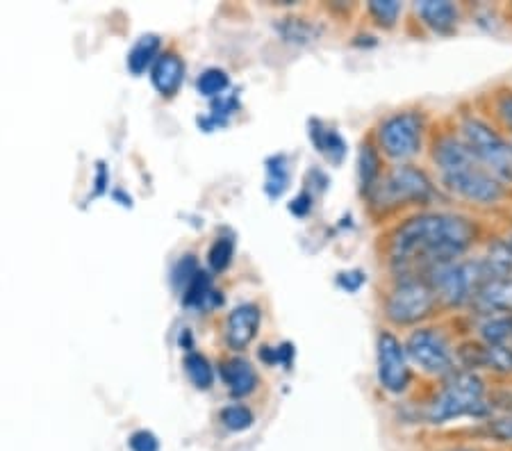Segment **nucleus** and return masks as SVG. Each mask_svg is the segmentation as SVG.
Returning a JSON list of instances; mask_svg holds the SVG:
<instances>
[{"label": "nucleus", "instance_id": "obj_33", "mask_svg": "<svg viewBox=\"0 0 512 451\" xmlns=\"http://www.w3.org/2000/svg\"><path fill=\"white\" fill-rule=\"evenodd\" d=\"M328 183H330V180H328V176H326L321 169H312L310 174H308V190H310L312 194H315L317 190L324 192Z\"/></svg>", "mask_w": 512, "mask_h": 451}, {"label": "nucleus", "instance_id": "obj_23", "mask_svg": "<svg viewBox=\"0 0 512 451\" xmlns=\"http://www.w3.org/2000/svg\"><path fill=\"white\" fill-rule=\"evenodd\" d=\"M365 12L376 28L392 30L399 26L403 5L396 3V0H371L365 5Z\"/></svg>", "mask_w": 512, "mask_h": 451}, {"label": "nucleus", "instance_id": "obj_34", "mask_svg": "<svg viewBox=\"0 0 512 451\" xmlns=\"http://www.w3.org/2000/svg\"><path fill=\"white\" fill-rule=\"evenodd\" d=\"M105 180H107V178H105V164H98V180H96V183H98V185H96V192H98V194H101V192L105 190Z\"/></svg>", "mask_w": 512, "mask_h": 451}, {"label": "nucleus", "instance_id": "obj_7", "mask_svg": "<svg viewBox=\"0 0 512 451\" xmlns=\"http://www.w3.org/2000/svg\"><path fill=\"white\" fill-rule=\"evenodd\" d=\"M442 313L440 299L428 283L426 276H401L392 278L383 297V317L387 328H412L424 326Z\"/></svg>", "mask_w": 512, "mask_h": 451}, {"label": "nucleus", "instance_id": "obj_30", "mask_svg": "<svg viewBox=\"0 0 512 451\" xmlns=\"http://www.w3.org/2000/svg\"><path fill=\"white\" fill-rule=\"evenodd\" d=\"M335 283H337V287H340V290L349 292V294H355L362 285L367 283V274L362 272V269H349V272L337 274Z\"/></svg>", "mask_w": 512, "mask_h": 451}, {"label": "nucleus", "instance_id": "obj_15", "mask_svg": "<svg viewBox=\"0 0 512 451\" xmlns=\"http://www.w3.org/2000/svg\"><path fill=\"white\" fill-rule=\"evenodd\" d=\"M219 374H221V379H224V383L228 385L230 395L237 399L253 395L255 388H258V383H260L255 367L244 358L226 360V363L219 367Z\"/></svg>", "mask_w": 512, "mask_h": 451}, {"label": "nucleus", "instance_id": "obj_22", "mask_svg": "<svg viewBox=\"0 0 512 451\" xmlns=\"http://www.w3.org/2000/svg\"><path fill=\"white\" fill-rule=\"evenodd\" d=\"M158 53H160V37L144 35L128 53V69L135 73V76H142V73L148 67H153L155 60H158Z\"/></svg>", "mask_w": 512, "mask_h": 451}, {"label": "nucleus", "instance_id": "obj_10", "mask_svg": "<svg viewBox=\"0 0 512 451\" xmlns=\"http://www.w3.org/2000/svg\"><path fill=\"white\" fill-rule=\"evenodd\" d=\"M376 379L381 390L394 397L406 395L415 379L403 340L387 326L376 333Z\"/></svg>", "mask_w": 512, "mask_h": 451}, {"label": "nucleus", "instance_id": "obj_24", "mask_svg": "<svg viewBox=\"0 0 512 451\" xmlns=\"http://www.w3.org/2000/svg\"><path fill=\"white\" fill-rule=\"evenodd\" d=\"M183 367H185L187 379L192 381L194 388H198V390H210L212 388L214 369L210 365V360L205 358L203 354H198V351H189V354L183 360Z\"/></svg>", "mask_w": 512, "mask_h": 451}, {"label": "nucleus", "instance_id": "obj_6", "mask_svg": "<svg viewBox=\"0 0 512 451\" xmlns=\"http://www.w3.org/2000/svg\"><path fill=\"white\" fill-rule=\"evenodd\" d=\"M431 130L433 126L428 112L419 105H408V108L392 110L378 119L369 137L385 160L406 164L417 160L428 149Z\"/></svg>", "mask_w": 512, "mask_h": 451}, {"label": "nucleus", "instance_id": "obj_18", "mask_svg": "<svg viewBox=\"0 0 512 451\" xmlns=\"http://www.w3.org/2000/svg\"><path fill=\"white\" fill-rule=\"evenodd\" d=\"M476 340L487 347L512 342V313L476 315Z\"/></svg>", "mask_w": 512, "mask_h": 451}, {"label": "nucleus", "instance_id": "obj_21", "mask_svg": "<svg viewBox=\"0 0 512 451\" xmlns=\"http://www.w3.org/2000/svg\"><path fill=\"white\" fill-rule=\"evenodd\" d=\"M289 178H292V171H289L287 155H271L267 160V185H264L269 199L276 201L289 190Z\"/></svg>", "mask_w": 512, "mask_h": 451}, {"label": "nucleus", "instance_id": "obj_35", "mask_svg": "<svg viewBox=\"0 0 512 451\" xmlns=\"http://www.w3.org/2000/svg\"><path fill=\"white\" fill-rule=\"evenodd\" d=\"M447 451H481V449H469V447H458V449H447Z\"/></svg>", "mask_w": 512, "mask_h": 451}, {"label": "nucleus", "instance_id": "obj_9", "mask_svg": "<svg viewBox=\"0 0 512 451\" xmlns=\"http://www.w3.org/2000/svg\"><path fill=\"white\" fill-rule=\"evenodd\" d=\"M403 347H406L412 369L431 379L442 381L444 376L458 369V347L453 344L447 328L435 324L412 328L403 340Z\"/></svg>", "mask_w": 512, "mask_h": 451}, {"label": "nucleus", "instance_id": "obj_19", "mask_svg": "<svg viewBox=\"0 0 512 451\" xmlns=\"http://www.w3.org/2000/svg\"><path fill=\"white\" fill-rule=\"evenodd\" d=\"M183 303L189 308H217L224 303V297L212 287V276L198 269L192 283L183 290Z\"/></svg>", "mask_w": 512, "mask_h": 451}, {"label": "nucleus", "instance_id": "obj_31", "mask_svg": "<svg viewBox=\"0 0 512 451\" xmlns=\"http://www.w3.org/2000/svg\"><path fill=\"white\" fill-rule=\"evenodd\" d=\"M312 208H315V194H312L308 187H305V190H301L299 194L294 196L292 199V203L287 205V210L292 212L294 217H299V219H305L312 212Z\"/></svg>", "mask_w": 512, "mask_h": 451}, {"label": "nucleus", "instance_id": "obj_14", "mask_svg": "<svg viewBox=\"0 0 512 451\" xmlns=\"http://www.w3.org/2000/svg\"><path fill=\"white\" fill-rule=\"evenodd\" d=\"M151 82L162 96H176L185 82V62L176 53H162L151 67Z\"/></svg>", "mask_w": 512, "mask_h": 451}, {"label": "nucleus", "instance_id": "obj_20", "mask_svg": "<svg viewBox=\"0 0 512 451\" xmlns=\"http://www.w3.org/2000/svg\"><path fill=\"white\" fill-rule=\"evenodd\" d=\"M280 37L294 46H308L324 35V28L317 21L303 19V16H287L278 23Z\"/></svg>", "mask_w": 512, "mask_h": 451}, {"label": "nucleus", "instance_id": "obj_17", "mask_svg": "<svg viewBox=\"0 0 512 451\" xmlns=\"http://www.w3.org/2000/svg\"><path fill=\"white\" fill-rule=\"evenodd\" d=\"M385 158L381 151L376 149V144L371 142V137L362 139L360 151H358V187L360 196H367L378 180H381L385 171Z\"/></svg>", "mask_w": 512, "mask_h": 451}, {"label": "nucleus", "instance_id": "obj_4", "mask_svg": "<svg viewBox=\"0 0 512 451\" xmlns=\"http://www.w3.org/2000/svg\"><path fill=\"white\" fill-rule=\"evenodd\" d=\"M460 142L485 171L512 190V142L481 108L462 105L449 119Z\"/></svg>", "mask_w": 512, "mask_h": 451}, {"label": "nucleus", "instance_id": "obj_36", "mask_svg": "<svg viewBox=\"0 0 512 451\" xmlns=\"http://www.w3.org/2000/svg\"><path fill=\"white\" fill-rule=\"evenodd\" d=\"M510 344H512V342H510Z\"/></svg>", "mask_w": 512, "mask_h": 451}, {"label": "nucleus", "instance_id": "obj_2", "mask_svg": "<svg viewBox=\"0 0 512 451\" xmlns=\"http://www.w3.org/2000/svg\"><path fill=\"white\" fill-rule=\"evenodd\" d=\"M428 158L435 169V183L444 196L458 199L478 210L503 208L512 199V190L485 171L460 142L451 123L431 130Z\"/></svg>", "mask_w": 512, "mask_h": 451}, {"label": "nucleus", "instance_id": "obj_3", "mask_svg": "<svg viewBox=\"0 0 512 451\" xmlns=\"http://www.w3.org/2000/svg\"><path fill=\"white\" fill-rule=\"evenodd\" d=\"M362 199L367 203L371 219L387 221L403 212L433 208L437 201L447 199V196L442 194L435 178L426 169L417 167L415 162H406L385 167L381 180Z\"/></svg>", "mask_w": 512, "mask_h": 451}, {"label": "nucleus", "instance_id": "obj_32", "mask_svg": "<svg viewBox=\"0 0 512 451\" xmlns=\"http://www.w3.org/2000/svg\"><path fill=\"white\" fill-rule=\"evenodd\" d=\"M128 445L132 451H160V440L151 431L132 433Z\"/></svg>", "mask_w": 512, "mask_h": 451}, {"label": "nucleus", "instance_id": "obj_13", "mask_svg": "<svg viewBox=\"0 0 512 451\" xmlns=\"http://www.w3.org/2000/svg\"><path fill=\"white\" fill-rule=\"evenodd\" d=\"M308 137L312 146H315L319 155H324V160L333 167H340L346 160V153H349V144L340 135V130L333 126H326L324 121L312 119L308 123Z\"/></svg>", "mask_w": 512, "mask_h": 451}, {"label": "nucleus", "instance_id": "obj_25", "mask_svg": "<svg viewBox=\"0 0 512 451\" xmlns=\"http://www.w3.org/2000/svg\"><path fill=\"white\" fill-rule=\"evenodd\" d=\"M230 85V78L224 69H205L196 80L198 94L205 98H219Z\"/></svg>", "mask_w": 512, "mask_h": 451}, {"label": "nucleus", "instance_id": "obj_27", "mask_svg": "<svg viewBox=\"0 0 512 451\" xmlns=\"http://www.w3.org/2000/svg\"><path fill=\"white\" fill-rule=\"evenodd\" d=\"M221 424L226 426L228 431H235V433H242L246 429H251L253 422H255V415L249 406L244 404H230L224 410H221Z\"/></svg>", "mask_w": 512, "mask_h": 451}, {"label": "nucleus", "instance_id": "obj_29", "mask_svg": "<svg viewBox=\"0 0 512 451\" xmlns=\"http://www.w3.org/2000/svg\"><path fill=\"white\" fill-rule=\"evenodd\" d=\"M198 262L194 256H185L183 260L178 262L176 269H173V285L178 287V290H185V287L192 283V278L198 274Z\"/></svg>", "mask_w": 512, "mask_h": 451}, {"label": "nucleus", "instance_id": "obj_26", "mask_svg": "<svg viewBox=\"0 0 512 451\" xmlns=\"http://www.w3.org/2000/svg\"><path fill=\"white\" fill-rule=\"evenodd\" d=\"M235 258V240L233 237H217L214 244L210 246V253H208V262H210V269L214 274H221L226 272L230 267V262Z\"/></svg>", "mask_w": 512, "mask_h": 451}, {"label": "nucleus", "instance_id": "obj_12", "mask_svg": "<svg viewBox=\"0 0 512 451\" xmlns=\"http://www.w3.org/2000/svg\"><path fill=\"white\" fill-rule=\"evenodd\" d=\"M412 10H415L421 26L440 37L453 35L462 21L460 5L449 3V0H421V3L412 5Z\"/></svg>", "mask_w": 512, "mask_h": 451}, {"label": "nucleus", "instance_id": "obj_8", "mask_svg": "<svg viewBox=\"0 0 512 451\" xmlns=\"http://www.w3.org/2000/svg\"><path fill=\"white\" fill-rule=\"evenodd\" d=\"M428 283L440 299L442 310H460L472 308L476 294L481 287L492 281V278H501L494 272L490 262L485 256L481 258H458L447 265H440L426 274Z\"/></svg>", "mask_w": 512, "mask_h": 451}, {"label": "nucleus", "instance_id": "obj_28", "mask_svg": "<svg viewBox=\"0 0 512 451\" xmlns=\"http://www.w3.org/2000/svg\"><path fill=\"white\" fill-rule=\"evenodd\" d=\"M485 433L492 440L503 442V445H512V413H499L487 417Z\"/></svg>", "mask_w": 512, "mask_h": 451}, {"label": "nucleus", "instance_id": "obj_16", "mask_svg": "<svg viewBox=\"0 0 512 451\" xmlns=\"http://www.w3.org/2000/svg\"><path fill=\"white\" fill-rule=\"evenodd\" d=\"M481 110L512 142V85H499L485 94L481 98Z\"/></svg>", "mask_w": 512, "mask_h": 451}, {"label": "nucleus", "instance_id": "obj_1", "mask_svg": "<svg viewBox=\"0 0 512 451\" xmlns=\"http://www.w3.org/2000/svg\"><path fill=\"white\" fill-rule=\"evenodd\" d=\"M483 240L476 217L458 210H417L383 235L385 265L394 278L426 276L431 269L465 258Z\"/></svg>", "mask_w": 512, "mask_h": 451}, {"label": "nucleus", "instance_id": "obj_11", "mask_svg": "<svg viewBox=\"0 0 512 451\" xmlns=\"http://www.w3.org/2000/svg\"><path fill=\"white\" fill-rule=\"evenodd\" d=\"M262 308L258 303H239L226 319V344L233 351H244L258 338Z\"/></svg>", "mask_w": 512, "mask_h": 451}, {"label": "nucleus", "instance_id": "obj_5", "mask_svg": "<svg viewBox=\"0 0 512 451\" xmlns=\"http://www.w3.org/2000/svg\"><path fill=\"white\" fill-rule=\"evenodd\" d=\"M490 415H494V408L485 379L478 372L460 367L444 376L426 406V422L435 426L462 420V417L487 420Z\"/></svg>", "mask_w": 512, "mask_h": 451}]
</instances>
